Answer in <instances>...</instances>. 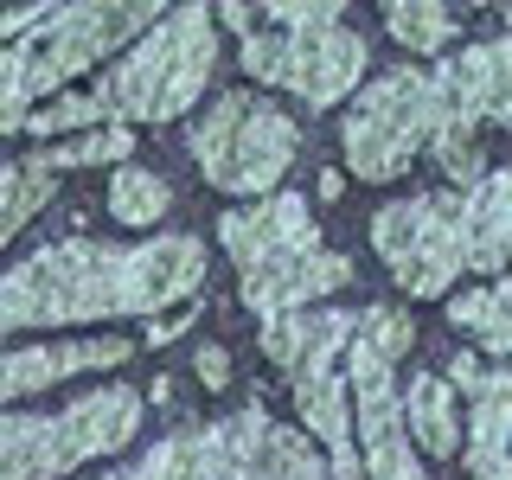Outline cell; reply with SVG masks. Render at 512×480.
<instances>
[{
  "instance_id": "cell-14",
  "label": "cell",
  "mask_w": 512,
  "mask_h": 480,
  "mask_svg": "<svg viewBox=\"0 0 512 480\" xmlns=\"http://www.w3.org/2000/svg\"><path fill=\"white\" fill-rule=\"evenodd\" d=\"M352 320H359V314H346V308L276 314V320H263V352L282 365L288 378H295V372H327V365L340 359V346L352 340Z\"/></svg>"
},
{
  "instance_id": "cell-5",
  "label": "cell",
  "mask_w": 512,
  "mask_h": 480,
  "mask_svg": "<svg viewBox=\"0 0 512 480\" xmlns=\"http://www.w3.org/2000/svg\"><path fill=\"white\" fill-rule=\"evenodd\" d=\"M429 128H436V90L429 71H384L372 90H359V103L346 109V167L359 180H404L410 160L429 148Z\"/></svg>"
},
{
  "instance_id": "cell-23",
  "label": "cell",
  "mask_w": 512,
  "mask_h": 480,
  "mask_svg": "<svg viewBox=\"0 0 512 480\" xmlns=\"http://www.w3.org/2000/svg\"><path fill=\"white\" fill-rule=\"evenodd\" d=\"M173 205V192H167V180L160 173H148V167H116V180H109V218L116 224H154L160 212Z\"/></svg>"
},
{
  "instance_id": "cell-28",
  "label": "cell",
  "mask_w": 512,
  "mask_h": 480,
  "mask_svg": "<svg viewBox=\"0 0 512 480\" xmlns=\"http://www.w3.org/2000/svg\"><path fill=\"white\" fill-rule=\"evenodd\" d=\"M500 372H506V365H480L474 352H455V365H448V378H455L468 397H480V391H487V384L500 378Z\"/></svg>"
},
{
  "instance_id": "cell-1",
  "label": "cell",
  "mask_w": 512,
  "mask_h": 480,
  "mask_svg": "<svg viewBox=\"0 0 512 480\" xmlns=\"http://www.w3.org/2000/svg\"><path fill=\"white\" fill-rule=\"evenodd\" d=\"M205 282L199 237H154L135 250L109 244H52L0 276V340L26 327H84L109 314H160Z\"/></svg>"
},
{
  "instance_id": "cell-27",
  "label": "cell",
  "mask_w": 512,
  "mask_h": 480,
  "mask_svg": "<svg viewBox=\"0 0 512 480\" xmlns=\"http://www.w3.org/2000/svg\"><path fill=\"white\" fill-rule=\"evenodd\" d=\"M263 20H276L282 32H314V26H340V7H301V0H282V7H263Z\"/></svg>"
},
{
  "instance_id": "cell-22",
  "label": "cell",
  "mask_w": 512,
  "mask_h": 480,
  "mask_svg": "<svg viewBox=\"0 0 512 480\" xmlns=\"http://www.w3.org/2000/svg\"><path fill=\"white\" fill-rule=\"evenodd\" d=\"M250 480H333V474H327V461H320L301 436H288V429L269 423V429H263V442H256Z\"/></svg>"
},
{
  "instance_id": "cell-3",
  "label": "cell",
  "mask_w": 512,
  "mask_h": 480,
  "mask_svg": "<svg viewBox=\"0 0 512 480\" xmlns=\"http://www.w3.org/2000/svg\"><path fill=\"white\" fill-rule=\"evenodd\" d=\"M436 90V128H429V154L448 180H461L468 192L480 173V128H506L512 122V39H480L461 58H448L442 71H429Z\"/></svg>"
},
{
  "instance_id": "cell-6",
  "label": "cell",
  "mask_w": 512,
  "mask_h": 480,
  "mask_svg": "<svg viewBox=\"0 0 512 480\" xmlns=\"http://www.w3.org/2000/svg\"><path fill=\"white\" fill-rule=\"evenodd\" d=\"M372 244L404 295H448L461 263V192H416L372 218Z\"/></svg>"
},
{
  "instance_id": "cell-18",
  "label": "cell",
  "mask_w": 512,
  "mask_h": 480,
  "mask_svg": "<svg viewBox=\"0 0 512 480\" xmlns=\"http://www.w3.org/2000/svg\"><path fill=\"white\" fill-rule=\"evenodd\" d=\"M512 378L500 372L474 397V429H468V468L474 480H512Z\"/></svg>"
},
{
  "instance_id": "cell-12",
  "label": "cell",
  "mask_w": 512,
  "mask_h": 480,
  "mask_svg": "<svg viewBox=\"0 0 512 480\" xmlns=\"http://www.w3.org/2000/svg\"><path fill=\"white\" fill-rule=\"evenodd\" d=\"M141 410H148V397H141L135 384H103V391H84L71 410H58V436L71 448V461L116 455V448L135 442Z\"/></svg>"
},
{
  "instance_id": "cell-21",
  "label": "cell",
  "mask_w": 512,
  "mask_h": 480,
  "mask_svg": "<svg viewBox=\"0 0 512 480\" xmlns=\"http://www.w3.org/2000/svg\"><path fill=\"white\" fill-rule=\"evenodd\" d=\"M384 26H391V39L404 52H442L461 32L455 7H442V0H397V7H384Z\"/></svg>"
},
{
  "instance_id": "cell-2",
  "label": "cell",
  "mask_w": 512,
  "mask_h": 480,
  "mask_svg": "<svg viewBox=\"0 0 512 480\" xmlns=\"http://www.w3.org/2000/svg\"><path fill=\"white\" fill-rule=\"evenodd\" d=\"M212 64H218V20L205 7H173L141 32V45L90 96L103 103V116H116V128L173 122L205 96Z\"/></svg>"
},
{
  "instance_id": "cell-20",
  "label": "cell",
  "mask_w": 512,
  "mask_h": 480,
  "mask_svg": "<svg viewBox=\"0 0 512 480\" xmlns=\"http://www.w3.org/2000/svg\"><path fill=\"white\" fill-rule=\"evenodd\" d=\"M45 199H52V167H45V154L7 160V167H0V244H7Z\"/></svg>"
},
{
  "instance_id": "cell-7",
  "label": "cell",
  "mask_w": 512,
  "mask_h": 480,
  "mask_svg": "<svg viewBox=\"0 0 512 480\" xmlns=\"http://www.w3.org/2000/svg\"><path fill=\"white\" fill-rule=\"evenodd\" d=\"M160 20V7H52L32 39H20V58H26V96H52L64 90L77 71L103 64L109 52H122L128 39H141Z\"/></svg>"
},
{
  "instance_id": "cell-17",
  "label": "cell",
  "mask_w": 512,
  "mask_h": 480,
  "mask_svg": "<svg viewBox=\"0 0 512 480\" xmlns=\"http://www.w3.org/2000/svg\"><path fill=\"white\" fill-rule=\"evenodd\" d=\"M397 416H404V436L429 455H461V416H455V391L436 372H416L410 391H397Z\"/></svg>"
},
{
  "instance_id": "cell-31",
  "label": "cell",
  "mask_w": 512,
  "mask_h": 480,
  "mask_svg": "<svg viewBox=\"0 0 512 480\" xmlns=\"http://www.w3.org/2000/svg\"><path fill=\"white\" fill-rule=\"evenodd\" d=\"M212 20H224V26H237V32H250V26H256V13H250V7H218Z\"/></svg>"
},
{
  "instance_id": "cell-13",
  "label": "cell",
  "mask_w": 512,
  "mask_h": 480,
  "mask_svg": "<svg viewBox=\"0 0 512 480\" xmlns=\"http://www.w3.org/2000/svg\"><path fill=\"white\" fill-rule=\"evenodd\" d=\"M346 282H352V263H346V256L308 250V256H288V263L263 269V276H244V301H250V314L276 320V314H301L308 301L333 295V288H346Z\"/></svg>"
},
{
  "instance_id": "cell-8",
  "label": "cell",
  "mask_w": 512,
  "mask_h": 480,
  "mask_svg": "<svg viewBox=\"0 0 512 480\" xmlns=\"http://www.w3.org/2000/svg\"><path fill=\"white\" fill-rule=\"evenodd\" d=\"M244 71L256 77V84L295 90L308 109H333L365 77V39H359V32H346V26L250 32V39H244Z\"/></svg>"
},
{
  "instance_id": "cell-30",
  "label": "cell",
  "mask_w": 512,
  "mask_h": 480,
  "mask_svg": "<svg viewBox=\"0 0 512 480\" xmlns=\"http://www.w3.org/2000/svg\"><path fill=\"white\" fill-rule=\"evenodd\" d=\"M192 327V308H173L167 320H154V327H148V346H160V340H173V333H186Z\"/></svg>"
},
{
  "instance_id": "cell-19",
  "label": "cell",
  "mask_w": 512,
  "mask_h": 480,
  "mask_svg": "<svg viewBox=\"0 0 512 480\" xmlns=\"http://www.w3.org/2000/svg\"><path fill=\"white\" fill-rule=\"evenodd\" d=\"M506 282H487V288H468V295H455L448 301V320H455L461 333H474L480 352H487L493 365L512 352V314H506Z\"/></svg>"
},
{
  "instance_id": "cell-26",
  "label": "cell",
  "mask_w": 512,
  "mask_h": 480,
  "mask_svg": "<svg viewBox=\"0 0 512 480\" xmlns=\"http://www.w3.org/2000/svg\"><path fill=\"white\" fill-rule=\"evenodd\" d=\"M26 116H32L26 58H20V45H7V52H0V141H7L13 128H26Z\"/></svg>"
},
{
  "instance_id": "cell-24",
  "label": "cell",
  "mask_w": 512,
  "mask_h": 480,
  "mask_svg": "<svg viewBox=\"0 0 512 480\" xmlns=\"http://www.w3.org/2000/svg\"><path fill=\"white\" fill-rule=\"evenodd\" d=\"M128 148H135V128H90V135H77V141H52L45 148V167H103V160H128Z\"/></svg>"
},
{
  "instance_id": "cell-25",
  "label": "cell",
  "mask_w": 512,
  "mask_h": 480,
  "mask_svg": "<svg viewBox=\"0 0 512 480\" xmlns=\"http://www.w3.org/2000/svg\"><path fill=\"white\" fill-rule=\"evenodd\" d=\"M103 122V103H96L90 90H71V96H52V103H39L26 116V128L39 141H58V135H71V128H96Z\"/></svg>"
},
{
  "instance_id": "cell-11",
  "label": "cell",
  "mask_w": 512,
  "mask_h": 480,
  "mask_svg": "<svg viewBox=\"0 0 512 480\" xmlns=\"http://www.w3.org/2000/svg\"><path fill=\"white\" fill-rule=\"evenodd\" d=\"M128 340H52V346H7L0 352V397H32L58 378H77V372H103V365H122L128 359Z\"/></svg>"
},
{
  "instance_id": "cell-9",
  "label": "cell",
  "mask_w": 512,
  "mask_h": 480,
  "mask_svg": "<svg viewBox=\"0 0 512 480\" xmlns=\"http://www.w3.org/2000/svg\"><path fill=\"white\" fill-rule=\"evenodd\" d=\"M391 372H397V365L378 359L372 346H359V340L346 346V384H352L346 404H359V442H365L359 474L365 480H429L423 461L410 455L404 416H397V378Z\"/></svg>"
},
{
  "instance_id": "cell-15",
  "label": "cell",
  "mask_w": 512,
  "mask_h": 480,
  "mask_svg": "<svg viewBox=\"0 0 512 480\" xmlns=\"http://www.w3.org/2000/svg\"><path fill=\"white\" fill-rule=\"evenodd\" d=\"M512 244V173H480L461 192V263L474 276H500Z\"/></svg>"
},
{
  "instance_id": "cell-29",
  "label": "cell",
  "mask_w": 512,
  "mask_h": 480,
  "mask_svg": "<svg viewBox=\"0 0 512 480\" xmlns=\"http://www.w3.org/2000/svg\"><path fill=\"white\" fill-rule=\"evenodd\" d=\"M199 384L205 391H224V384H231V359H224V346H199Z\"/></svg>"
},
{
  "instance_id": "cell-4",
  "label": "cell",
  "mask_w": 512,
  "mask_h": 480,
  "mask_svg": "<svg viewBox=\"0 0 512 480\" xmlns=\"http://www.w3.org/2000/svg\"><path fill=\"white\" fill-rule=\"evenodd\" d=\"M295 148V122L250 90H224L192 128V160L205 167V180L218 192H244V199H269L282 173L295 167Z\"/></svg>"
},
{
  "instance_id": "cell-10",
  "label": "cell",
  "mask_w": 512,
  "mask_h": 480,
  "mask_svg": "<svg viewBox=\"0 0 512 480\" xmlns=\"http://www.w3.org/2000/svg\"><path fill=\"white\" fill-rule=\"evenodd\" d=\"M218 244L231 250V263L244 276H263V269L288 263V256L320 250V224L308 218V199L301 192H269L256 205H237V212L218 218Z\"/></svg>"
},
{
  "instance_id": "cell-16",
  "label": "cell",
  "mask_w": 512,
  "mask_h": 480,
  "mask_svg": "<svg viewBox=\"0 0 512 480\" xmlns=\"http://www.w3.org/2000/svg\"><path fill=\"white\" fill-rule=\"evenodd\" d=\"M71 468L58 416H0V480H58Z\"/></svg>"
}]
</instances>
